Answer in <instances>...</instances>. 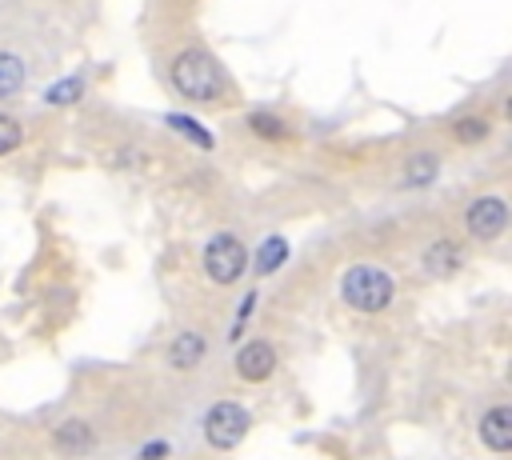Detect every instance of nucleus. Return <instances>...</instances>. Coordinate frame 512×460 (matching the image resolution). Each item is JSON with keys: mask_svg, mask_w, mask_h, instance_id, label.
Instances as JSON below:
<instances>
[{"mask_svg": "<svg viewBox=\"0 0 512 460\" xmlns=\"http://www.w3.org/2000/svg\"><path fill=\"white\" fill-rule=\"evenodd\" d=\"M172 84L188 100H220L224 88H228V80L216 68V60L208 52H200V48H188V52H180L172 60Z\"/></svg>", "mask_w": 512, "mask_h": 460, "instance_id": "obj_1", "label": "nucleus"}, {"mask_svg": "<svg viewBox=\"0 0 512 460\" xmlns=\"http://www.w3.org/2000/svg\"><path fill=\"white\" fill-rule=\"evenodd\" d=\"M340 292H344V300H348L352 308H360V312H380V308L392 300L396 284H392V276H388L384 268L356 264V268H348V272H344Z\"/></svg>", "mask_w": 512, "mask_h": 460, "instance_id": "obj_2", "label": "nucleus"}, {"mask_svg": "<svg viewBox=\"0 0 512 460\" xmlns=\"http://www.w3.org/2000/svg\"><path fill=\"white\" fill-rule=\"evenodd\" d=\"M244 244L236 240V236H228V232H220V236H212L208 240V248H204V272L216 280V284H232L240 272H244Z\"/></svg>", "mask_w": 512, "mask_h": 460, "instance_id": "obj_3", "label": "nucleus"}, {"mask_svg": "<svg viewBox=\"0 0 512 460\" xmlns=\"http://www.w3.org/2000/svg\"><path fill=\"white\" fill-rule=\"evenodd\" d=\"M244 432H248V412L240 404H232V400H220L204 416V436H208L212 448H232V444L244 440Z\"/></svg>", "mask_w": 512, "mask_h": 460, "instance_id": "obj_4", "label": "nucleus"}, {"mask_svg": "<svg viewBox=\"0 0 512 460\" xmlns=\"http://www.w3.org/2000/svg\"><path fill=\"white\" fill-rule=\"evenodd\" d=\"M464 224H468V232H472L476 240H496V236L504 232V224H508V208H504V200L484 196V200H476V204L468 208Z\"/></svg>", "mask_w": 512, "mask_h": 460, "instance_id": "obj_5", "label": "nucleus"}, {"mask_svg": "<svg viewBox=\"0 0 512 460\" xmlns=\"http://www.w3.org/2000/svg\"><path fill=\"white\" fill-rule=\"evenodd\" d=\"M272 368H276V352H272V344H264V340L244 344L240 356H236V372H240L244 380H268Z\"/></svg>", "mask_w": 512, "mask_h": 460, "instance_id": "obj_6", "label": "nucleus"}, {"mask_svg": "<svg viewBox=\"0 0 512 460\" xmlns=\"http://www.w3.org/2000/svg\"><path fill=\"white\" fill-rule=\"evenodd\" d=\"M480 440L492 448V452H508L512 448V408L508 404H496L484 412L480 420Z\"/></svg>", "mask_w": 512, "mask_h": 460, "instance_id": "obj_7", "label": "nucleus"}, {"mask_svg": "<svg viewBox=\"0 0 512 460\" xmlns=\"http://www.w3.org/2000/svg\"><path fill=\"white\" fill-rule=\"evenodd\" d=\"M460 244H452V240H436L428 252H424V268L432 272V276H448V272H456L460 268Z\"/></svg>", "mask_w": 512, "mask_h": 460, "instance_id": "obj_8", "label": "nucleus"}, {"mask_svg": "<svg viewBox=\"0 0 512 460\" xmlns=\"http://www.w3.org/2000/svg\"><path fill=\"white\" fill-rule=\"evenodd\" d=\"M92 444H96V436H92V428L84 420H68V424L56 428V448L60 452H88Z\"/></svg>", "mask_w": 512, "mask_h": 460, "instance_id": "obj_9", "label": "nucleus"}, {"mask_svg": "<svg viewBox=\"0 0 512 460\" xmlns=\"http://www.w3.org/2000/svg\"><path fill=\"white\" fill-rule=\"evenodd\" d=\"M168 356H172L176 368H192V364H200V360H204V336H200V332H180Z\"/></svg>", "mask_w": 512, "mask_h": 460, "instance_id": "obj_10", "label": "nucleus"}, {"mask_svg": "<svg viewBox=\"0 0 512 460\" xmlns=\"http://www.w3.org/2000/svg\"><path fill=\"white\" fill-rule=\"evenodd\" d=\"M284 260H288V244H284L280 236H272V240H264L260 252H256V272L268 276V272H276Z\"/></svg>", "mask_w": 512, "mask_h": 460, "instance_id": "obj_11", "label": "nucleus"}, {"mask_svg": "<svg viewBox=\"0 0 512 460\" xmlns=\"http://www.w3.org/2000/svg\"><path fill=\"white\" fill-rule=\"evenodd\" d=\"M20 84H24V64L12 52H0V96L4 92H16Z\"/></svg>", "mask_w": 512, "mask_h": 460, "instance_id": "obj_12", "label": "nucleus"}, {"mask_svg": "<svg viewBox=\"0 0 512 460\" xmlns=\"http://www.w3.org/2000/svg\"><path fill=\"white\" fill-rule=\"evenodd\" d=\"M488 136V120L484 116H464L460 124H456V140H464V144H476V140H484Z\"/></svg>", "mask_w": 512, "mask_h": 460, "instance_id": "obj_13", "label": "nucleus"}, {"mask_svg": "<svg viewBox=\"0 0 512 460\" xmlns=\"http://www.w3.org/2000/svg\"><path fill=\"white\" fill-rule=\"evenodd\" d=\"M168 124H172L176 132H184V136H192V140H196L200 148H212V136H208V132H204L200 124H192L188 116H180V112H172V116H168Z\"/></svg>", "mask_w": 512, "mask_h": 460, "instance_id": "obj_14", "label": "nucleus"}, {"mask_svg": "<svg viewBox=\"0 0 512 460\" xmlns=\"http://www.w3.org/2000/svg\"><path fill=\"white\" fill-rule=\"evenodd\" d=\"M20 140H24L20 124H16V120H8V116H0V156H4V152H16V148H20Z\"/></svg>", "mask_w": 512, "mask_h": 460, "instance_id": "obj_15", "label": "nucleus"}, {"mask_svg": "<svg viewBox=\"0 0 512 460\" xmlns=\"http://www.w3.org/2000/svg\"><path fill=\"white\" fill-rule=\"evenodd\" d=\"M432 176H436V160L432 156H416L408 164V184H428Z\"/></svg>", "mask_w": 512, "mask_h": 460, "instance_id": "obj_16", "label": "nucleus"}, {"mask_svg": "<svg viewBox=\"0 0 512 460\" xmlns=\"http://www.w3.org/2000/svg\"><path fill=\"white\" fill-rule=\"evenodd\" d=\"M84 92V84L72 76V80H60V84H52V92H48V100L52 104H68V100H76Z\"/></svg>", "mask_w": 512, "mask_h": 460, "instance_id": "obj_17", "label": "nucleus"}, {"mask_svg": "<svg viewBox=\"0 0 512 460\" xmlns=\"http://www.w3.org/2000/svg\"><path fill=\"white\" fill-rule=\"evenodd\" d=\"M248 124H252V132H260V136H268V140L284 136V128L276 124V116H268V112H256V116H252Z\"/></svg>", "mask_w": 512, "mask_h": 460, "instance_id": "obj_18", "label": "nucleus"}, {"mask_svg": "<svg viewBox=\"0 0 512 460\" xmlns=\"http://www.w3.org/2000/svg\"><path fill=\"white\" fill-rule=\"evenodd\" d=\"M168 452V444H148L144 448V460H156V456H164Z\"/></svg>", "mask_w": 512, "mask_h": 460, "instance_id": "obj_19", "label": "nucleus"}]
</instances>
